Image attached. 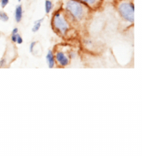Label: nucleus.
<instances>
[{
	"label": "nucleus",
	"mask_w": 142,
	"mask_h": 156,
	"mask_svg": "<svg viewBox=\"0 0 142 156\" xmlns=\"http://www.w3.org/2000/svg\"><path fill=\"white\" fill-rule=\"evenodd\" d=\"M16 35L17 34H12L11 35V41L13 43H16Z\"/></svg>",
	"instance_id": "14"
},
{
	"label": "nucleus",
	"mask_w": 142,
	"mask_h": 156,
	"mask_svg": "<svg viewBox=\"0 0 142 156\" xmlns=\"http://www.w3.org/2000/svg\"><path fill=\"white\" fill-rule=\"evenodd\" d=\"M46 61L49 68H53V67H55V65H56V61H55L54 53H53V52L51 50L48 51V53H47Z\"/></svg>",
	"instance_id": "5"
},
{
	"label": "nucleus",
	"mask_w": 142,
	"mask_h": 156,
	"mask_svg": "<svg viewBox=\"0 0 142 156\" xmlns=\"http://www.w3.org/2000/svg\"><path fill=\"white\" fill-rule=\"evenodd\" d=\"M0 20L6 22L9 20V16L5 11H0Z\"/></svg>",
	"instance_id": "10"
},
{
	"label": "nucleus",
	"mask_w": 142,
	"mask_h": 156,
	"mask_svg": "<svg viewBox=\"0 0 142 156\" xmlns=\"http://www.w3.org/2000/svg\"><path fill=\"white\" fill-rule=\"evenodd\" d=\"M19 33V29L17 27H14L12 30V34H17Z\"/></svg>",
	"instance_id": "16"
},
{
	"label": "nucleus",
	"mask_w": 142,
	"mask_h": 156,
	"mask_svg": "<svg viewBox=\"0 0 142 156\" xmlns=\"http://www.w3.org/2000/svg\"><path fill=\"white\" fill-rule=\"evenodd\" d=\"M53 29L59 35L65 36L70 29L69 22L65 18V15L61 11H56L52 19Z\"/></svg>",
	"instance_id": "1"
},
{
	"label": "nucleus",
	"mask_w": 142,
	"mask_h": 156,
	"mask_svg": "<svg viewBox=\"0 0 142 156\" xmlns=\"http://www.w3.org/2000/svg\"><path fill=\"white\" fill-rule=\"evenodd\" d=\"M43 20H44V18L40 19V20H39L35 21V22H34V27H33V28H32L33 32L36 33L38 30H39V29H40L41 23H42Z\"/></svg>",
	"instance_id": "8"
},
{
	"label": "nucleus",
	"mask_w": 142,
	"mask_h": 156,
	"mask_svg": "<svg viewBox=\"0 0 142 156\" xmlns=\"http://www.w3.org/2000/svg\"><path fill=\"white\" fill-rule=\"evenodd\" d=\"M36 44V41H32V42L30 43V47H29V51H30L31 53H34V48H35Z\"/></svg>",
	"instance_id": "12"
},
{
	"label": "nucleus",
	"mask_w": 142,
	"mask_h": 156,
	"mask_svg": "<svg viewBox=\"0 0 142 156\" xmlns=\"http://www.w3.org/2000/svg\"><path fill=\"white\" fill-rule=\"evenodd\" d=\"M5 64H6V61H5V58H2V59L0 61V67H4Z\"/></svg>",
	"instance_id": "15"
},
{
	"label": "nucleus",
	"mask_w": 142,
	"mask_h": 156,
	"mask_svg": "<svg viewBox=\"0 0 142 156\" xmlns=\"http://www.w3.org/2000/svg\"><path fill=\"white\" fill-rule=\"evenodd\" d=\"M79 1H80L81 2H83V4L87 5V6L91 7V8L95 7L99 2V0H79Z\"/></svg>",
	"instance_id": "7"
},
{
	"label": "nucleus",
	"mask_w": 142,
	"mask_h": 156,
	"mask_svg": "<svg viewBox=\"0 0 142 156\" xmlns=\"http://www.w3.org/2000/svg\"><path fill=\"white\" fill-rule=\"evenodd\" d=\"M117 9L119 14L124 20L130 23L134 22L135 8L133 3L127 0H123L119 3Z\"/></svg>",
	"instance_id": "3"
},
{
	"label": "nucleus",
	"mask_w": 142,
	"mask_h": 156,
	"mask_svg": "<svg viewBox=\"0 0 142 156\" xmlns=\"http://www.w3.org/2000/svg\"><path fill=\"white\" fill-rule=\"evenodd\" d=\"M9 2V0H1V6L2 8H4L7 6V5Z\"/></svg>",
	"instance_id": "13"
},
{
	"label": "nucleus",
	"mask_w": 142,
	"mask_h": 156,
	"mask_svg": "<svg viewBox=\"0 0 142 156\" xmlns=\"http://www.w3.org/2000/svg\"><path fill=\"white\" fill-rule=\"evenodd\" d=\"M22 42H23V39H22V36H21L18 33L16 35V43H17L18 44H22Z\"/></svg>",
	"instance_id": "11"
},
{
	"label": "nucleus",
	"mask_w": 142,
	"mask_h": 156,
	"mask_svg": "<svg viewBox=\"0 0 142 156\" xmlns=\"http://www.w3.org/2000/svg\"><path fill=\"white\" fill-rule=\"evenodd\" d=\"M83 5L79 0H67L65 2V10L74 20L80 21L85 15V9Z\"/></svg>",
	"instance_id": "2"
},
{
	"label": "nucleus",
	"mask_w": 142,
	"mask_h": 156,
	"mask_svg": "<svg viewBox=\"0 0 142 156\" xmlns=\"http://www.w3.org/2000/svg\"><path fill=\"white\" fill-rule=\"evenodd\" d=\"M56 63L61 67H65L70 64V58L62 51H57L54 54Z\"/></svg>",
	"instance_id": "4"
},
{
	"label": "nucleus",
	"mask_w": 142,
	"mask_h": 156,
	"mask_svg": "<svg viewBox=\"0 0 142 156\" xmlns=\"http://www.w3.org/2000/svg\"><path fill=\"white\" fill-rule=\"evenodd\" d=\"M22 16H23V9L21 5H17L15 9V20L17 23L20 22L22 20Z\"/></svg>",
	"instance_id": "6"
},
{
	"label": "nucleus",
	"mask_w": 142,
	"mask_h": 156,
	"mask_svg": "<svg viewBox=\"0 0 142 156\" xmlns=\"http://www.w3.org/2000/svg\"><path fill=\"white\" fill-rule=\"evenodd\" d=\"M44 8H45V13H50L53 9V2L51 0H45V5H44Z\"/></svg>",
	"instance_id": "9"
}]
</instances>
